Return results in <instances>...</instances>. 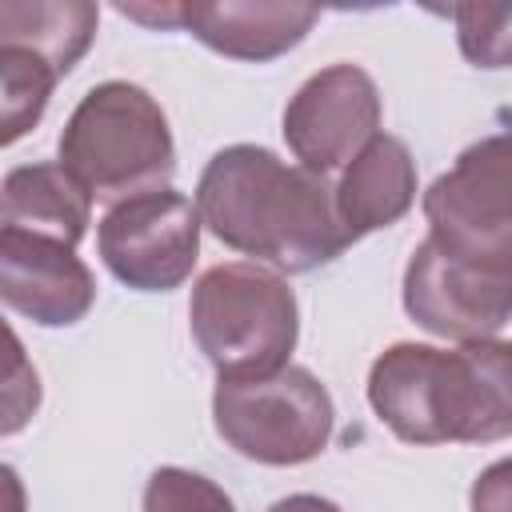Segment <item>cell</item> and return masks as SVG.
<instances>
[{
  "instance_id": "obj_11",
  "label": "cell",
  "mask_w": 512,
  "mask_h": 512,
  "mask_svg": "<svg viewBox=\"0 0 512 512\" xmlns=\"http://www.w3.org/2000/svg\"><path fill=\"white\" fill-rule=\"evenodd\" d=\"M312 4H176V24L236 60H272L316 24Z\"/></svg>"
},
{
  "instance_id": "obj_6",
  "label": "cell",
  "mask_w": 512,
  "mask_h": 512,
  "mask_svg": "<svg viewBox=\"0 0 512 512\" xmlns=\"http://www.w3.org/2000/svg\"><path fill=\"white\" fill-rule=\"evenodd\" d=\"M424 216L440 252L512 276V132L464 148L424 192Z\"/></svg>"
},
{
  "instance_id": "obj_19",
  "label": "cell",
  "mask_w": 512,
  "mask_h": 512,
  "mask_svg": "<svg viewBox=\"0 0 512 512\" xmlns=\"http://www.w3.org/2000/svg\"><path fill=\"white\" fill-rule=\"evenodd\" d=\"M268 512H340V508L320 496H288V500H276Z\"/></svg>"
},
{
  "instance_id": "obj_15",
  "label": "cell",
  "mask_w": 512,
  "mask_h": 512,
  "mask_svg": "<svg viewBox=\"0 0 512 512\" xmlns=\"http://www.w3.org/2000/svg\"><path fill=\"white\" fill-rule=\"evenodd\" d=\"M0 80H4V100H0V140L12 144L20 140L44 112L52 84H56V68L48 60H40L36 52L24 48H0Z\"/></svg>"
},
{
  "instance_id": "obj_10",
  "label": "cell",
  "mask_w": 512,
  "mask_h": 512,
  "mask_svg": "<svg viewBox=\"0 0 512 512\" xmlns=\"http://www.w3.org/2000/svg\"><path fill=\"white\" fill-rule=\"evenodd\" d=\"M0 296L12 312H24L36 324L60 328V324H76L92 308L96 284L68 244L4 228L0 232Z\"/></svg>"
},
{
  "instance_id": "obj_18",
  "label": "cell",
  "mask_w": 512,
  "mask_h": 512,
  "mask_svg": "<svg viewBox=\"0 0 512 512\" xmlns=\"http://www.w3.org/2000/svg\"><path fill=\"white\" fill-rule=\"evenodd\" d=\"M472 512H512V456L480 472L472 484Z\"/></svg>"
},
{
  "instance_id": "obj_9",
  "label": "cell",
  "mask_w": 512,
  "mask_h": 512,
  "mask_svg": "<svg viewBox=\"0 0 512 512\" xmlns=\"http://www.w3.org/2000/svg\"><path fill=\"white\" fill-rule=\"evenodd\" d=\"M380 124V96L364 68L332 64L316 72L284 108V140L312 172L356 160Z\"/></svg>"
},
{
  "instance_id": "obj_4",
  "label": "cell",
  "mask_w": 512,
  "mask_h": 512,
  "mask_svg": "<svg viewBox=\"0 0 512 512\" xmlns=\"http://www.w3.org/2000/svg\"><path fill=\"white\" fill-rule=\"evenodd\" d=\"M192 336L220 376H268L296 344L292 288L256 264H216L192 288Z\"/></svg>"
},
{
  "instance_id": "obj_7",
  "label": "cell",
  "mask_w": 512,
  "mask_h": 512,
  "mask_svg": "<svg viewBox=\"0 0 512 512\" xmlns=\"http://www.w3.org/2000/svg\"><path fill=\"white\" fill-rule=\"evenodd\" d=\"M100 256L128 288L168 292L200 256V208L172 188L120 200L100 220Z\"/></svg>"
},
{
  "instance_id": "obj_5",
  "label": "cell",
  "mask_w": 512,
  "mask_h": 512,
  "mask_svg": "<svg viewBox=\"0 0 512 512\" xmlns=\"http://www.w3.org/2000/svg\"><path fill=\"white\" fill-rule=\"evenodd\" d=\"M216 432L248 460L304 464L332 440V396L308 368H276L268 376H220Z\"/></svg>"
},
{
  "instance_id": "obj_16",
  "label": "cell",
  "mask_w": 512,
  "mask_h": 512,
  "mask_svg": "<svg viewBox=\"0 0 512 512\" xmlns=\"http://www.w3.org/2000/svg\"><path fill=\"white\" fill-rule=\"evenodd\" d=\"M460 52L480 68H512V4H456Z\"/></svg>"
},
{
  "instance_id": "obj_13",
  "label": "cell",
  "mask_w": 512,
  "mask_h": 512,
  "mask_svg": "<svg viewBox=\"0 0 512 512\" xmlns=\"http://www.w3.org/2000/svg\"><path fill=\"white\" fill-rule=\"evenodd\" d=\"M92 192L64 164H24L4 176V208L0 220L12 232L76 244L88 228Z\"/></svg>"
},
{
  "instance_id": "obj_12",
  "label": "cell",
  "mask_w": 512,
  "mask_h": 512,
  "mask_svg": "<svg viewBox=\"0 0 512 512\" xmlns=\"http://www.w3.org/2000/svg\"><path fill=\"white\" fill-rule=\"evenodd\" d=\"M416 200V164L396 136H372L336 188V220L344 240H360L396 224Z\"/></svg>"
},
{
  "instance_id": "obj_2",
  "label": "cell",
  "mask_w": 512,
  "mask_h": 512,
  "mask_svg": "<svg viewBox=\"0 0 512 512\" xmlns=\"http://www.w3.org/2000/svg\"><path fill=\"white\" fill-rule=\"evenodd\" d=\"M376 416L408 444H488L512 436V344L472 340L388 348L368 376Z\"/></svg>"
},
{
  "instance_id": "obj_1",
  "label": "cell",
  "mask_w": 512,
  "mask_h": 512,
  "mask_svg": "<svg viewBox=\"0 0 512 512\" xmlns=\"http://www.w3.org/2000/svg\"><path fill=\"white\" fill-rule=\"evenodd\" d=\"M196 208L224 244L284 272H312L348 248L336 220V192L324 176L288 168L256 144H232L208 160Z\"/></svg>"
},
{
  "instance_id": "obj_8",
  "label": "cell",
  "mask_w": 512,
  "mask_h": 512,
  "mask_svg": "<svg viewBox=\"0 0 512 512\" xmlns=\"http://www.w3.org/2000/svg\"><path fill=\"white\" fill-rule=\"evenodd\" d=\"M408 316L448 340H488L512 316V276L464 264L424 240L404 272Z\"/></svg>"
},
{
  "instance_id": "obj_3",
  "label": "cell",
  "mask_w": 512,
  "mask_h": 512,
  "mask_svg": "<svg viewBox=\"0 0 512 512\" xmlns=\"http://www.w3.org/2000/svg\"><path fill=\"white\" fill-rule=\"evenodd\" d=\"M60 164L92 196L132 200L164 188L176 168V152L160 104L128 80H108L96 84L68 116Z\"/></svg>"
},
{
  "instance_id": "obj_14",
  "label": "cell",
  "mask_w": 512,
  "mask_h": 512,
  "mask_svg": "<svg viewBox=\"0 0 512 512\" xmlns=\"http://www.w3.org/2000/svg\"><path fill=\"white\" fill-rule=\"evenodd\" d=\"M96 36V4L64 0V4H24L4 0L0 4V48H24L48 60L60 72H68Z\"/></svg>"
},
{
  "instance_id": "obj_17",
  "label": "cell",
  "mask_w": 512,
  "mask_h": 512,
  "mask_svg": "<svg viewBox=\"0 0 512 512\" xmlns=\"http://www.w3.org/2000/svg\"><path fill=\"white\" fill-rule=\"evenodd\" d=\"M144 512H236V508L212 480L184 468H160L144 488Z\"/></svg>"
}]
</instances>
